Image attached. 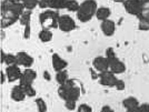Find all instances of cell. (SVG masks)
<instances>
[{
	"instance_id": "6da1fadb",
	"label": "cell",
	"mask_w": 149,
	"mask_h": 112,
	"mask_svg": "<svg viewBox=\"0 0 149 112\" xmlns=\"http://www.w3.org/2000/svg\"><path fill=\"white\" fill-rule=\"evenodd\" d=\"M24 3L17 0H2L1 2V28L5 29L19 21L25 11Z\"/></svg>"
},
{
	"instance_id": "7a4b0ae2",
	"label": "cell",
	"mask_w": 149,
	"mask_h": 112,
	"mask_svg": "<svg viewBox=\"0 0 149 112\" xmlns=\"http://www.w3.org/2000/svg\"><path fill=\"white\" fill-rule=\"evenodd\" d=\"M80 94H81L80 86L74 80H71V79H69L66 83L59 86V88H58V95L63 101H67V100L77 101V100L80 98Z\"/></svg>"
},
{
	"instance_id": "3957f363",
	"label": "cell",
	"mask_w": 149,
	"mask_h": 112,
	"mask_svg": "<svg viewBox=\"0 0 149 112\" xmlns=\"http://www.w3.org/2000/svg\"><path fill=\"white\" fill-rule=\"evenodd\" d=\"M97 10L98 6L96 0H85L80 3V8L77 11V18L81 22H88L96 16Z\"/></svg>"
},
{
	"instance_id": "277c9868",
	"label": "cell",
	"mask_w": 149,
	"mask_h": 112,
	"mask_svg": "<svg viewBox=\"0 0 149 112\" xmlns=\"http://www.w3.org/2000/svg\"><path fill=\"white\" fill-rule=\"evenodd\" d=\"M60 15L57 10L54 9H47L44 10L39 16V21L42 29H58Z\"/></svg>"
},
{
	"instance_id": "5b68a950",
	"label": "cell",
	"mask_w": 149,
	"mask_h": 112,
	"mask_svg": "<svg viewBox=\"0 0 149 112\" xmlns=\"http://www.w3.org/2000/svg\"><path fill=\"white\" fill-rule=\"evenodd\" d=\"M139 20L138 28L141 31L149 30V0H141V8L140 12L137 16Z\"/></svg>"
},
{
	"instance_id": "8992f818",
	"label": "cell",
	"mask_w": 149,
	"mask_h": 112,
	"mask_svg": "<svg viewBox=\"0 0 149 112\" xmlns=\"http://www.w3.org/2000/svg\"><path fill=\"white\" fill-rule=\"evenodd\" d=\"M76 28V22L74 20L68 15H62L59 18V24H58V29L62 32H70L74 30Z\"/></svg>"
},
{
	"instance_id": "52a82bcc",
	"label": "cell",
	"mask_w": 149,
	"mask_h": 112,
	"mask_svg": "<svg viewBox=\"0 0 149 112\" xmlns=\"http://www.w3.org/2000/svg\"><path fill=\"white\" fill-rule=\"evenodd\" d=\"M99 83L104 87H108V88H113L116 82L118 80V78L116 77L115 73H112L110 70L106 71V72H102V73H99Z\"/></svg>"
},
{
	"instance_id": "ba28073f",
	"label": "cell",
	"mask_w": 149,
	"mask_h": 112,
	"mask_svg": "<svg viewBox=\"0 0 149 112\" xmlns=\"http://www.w3.org/2000/svg\"><path fill=\"white\" fill-rule=\"evenodd\" d=\"M124 8L131 16H138L141 8V0H126L124 2Z\"/></svg>"
},
{
	"instance_id": "9c48e42d",
	"label": "cell",
	"mask_w": 149,
	"mask_h": 112,
	"mask_svg": "<svg viewBox=\"0 0 149 112\" xmlns=\"http://www.w3.org/2000/svg\"><path fill=\"white\" fill-rule=\"evenodd\" d=\"M93 68L98 72V73H102L109 70V61L106 57H96L93 61Z\"/></svg>"
},
{
	"instance_id": "30bf717a",
	"label": "cell",
	"mask_w": 149,
	"mask_h": 112,
	"mask_svg": "<svg viewBox=\"0 0 149 112\" xmlns=\"http://www.w3.org/2000/svg\"><path fill=\"white\" fill-rule=\"evenodd\" d=\"M6 75L7 80L9 82H15L17 80H20V77L22 75V71L20 70L18 64H13V66H7L6 68Z\"/></svg>"
},
{
	"instance_id": "8fae6325",
	"label": "cell",
	"mask_w": 149,
	"mask_h": 112,
	"mask_svg": "<svg viewBox=\"0 0 149 112\" xmlns=\"http://www.w3.org/2000/svg\"><path fill=\"white\" fill-rule=\"evenodd\" d=\"M37 78V73L35 70H32L30 68H26L22 71V75L20 77L19 83L21 86H27V84H32V82L36 80Z\"/></svg>"
},
{
	"instance_id": "7c38bea8",
	"label": "cell",
	"mask_w": 149,
	"mask_h": 112,
	"mask_svg": "<svg viewBox=\"0 0 149 112\" xmlns=\"http://www.w3.org/2000/svg\"><path fill=\"white\" fill-rule=\"evenodd\" d=\"M16 56H17V63H18V66H22L25 68H30L31 66H32L33 58L29 53H27L25 51H20L18 53H16Z\"/></svg>"
},
{
	"instance_id": "4fadbf2b",
	"label": "cell",
	"mask_w": 149,
	"mask_h": 112,
	"mask_svg": "<svg viewBox=\"0 0 149 112\" xmlns=\"http://www.w3.org/2000/svg\"><path fill=\"white\" fill-rule=\"evenodd\" d=\"M109 70L115 75H120L126 71V64L117 57L109 61Z\"/></svg>"
},
{
	"instance_id": "5bb4252c",
	"label": "cell",
	"mask_w": 149,
	"mask_h": 112,
	"mask_svg": "<svg viewBox=\"0 0 149 112\" xmlns=\"http://www.w3.org/2000/svg\"><path fill=\"white\" fill-rule=\"evenodd\" d=\"M51 63H52V68H54V70H55L56 72L66 70L67 66H68V62H67L65 59H62L58 53H54V55H52Z\"/></svg>"
},
{
	"instance_id": "9a60e30c",
	"label": "cell",
	"mask_w": 149,
	"mask_h": 112,
	"mask_svg": "<svg viewBox=\"0 0 149 112\" xmlns=\"http://www.w3.org/2000/svg\"><path fill=\"white\" fill-rule=\"evenodd\" d=\"M10 97L13 101L16 102H21L24 101L25 98L27 97V94L25 92V89H24V86H21L20 83L15 86V87L11 89V93H10Z\"/></svg>"
},
{
	"instance_id": "2e32d148",
	"label": "cell",
	"mask_w": 149,
	"mask_h": 112,
	"mask_svg": "<svg viewBox=\"0 0 149 112\" xmlns=\"http://www.w3.org/2000/svg\"><path fill=\"white\" fill-rule=\"evenodd\" d=\"M100 28H101V31L106 37H111L116 31V24H115L113 20L108 19V20H105V21L101 22Z\"/></svg>"
},
{
	"instance_id": "e0dca14e",
	"label": "cell",
	"mask_w": 149,
	"mask_h": 112,
	"mask_svg": "<svg viewBox=\"0 0 149 112\" xmlns=\"http://www.w3.org/2000/svg\"><path fill=\"white\" fill-rule=\"evenodd\" d=\"M111 15V11L109 8L107 7H100L98 8L97 12H96V18L98 19L99 21H105V20H108L109 17Z\"/></svg>"
},
{
	"instance_id": "ac0fdd59",
	"label": "cell",
	"mask_w": 149,
	"mask_h": 112,
	"mask_svg": "<svg viewBox=\"0 0 149 112\" xmlns=\"http://www.w3.org/2000/svg\"><path fill=\"white\" fill-rule=\"evenodd\" d=\"M140 104L139 101L137 98L135 97H128L126 99L123 100V106H124L126 110H129V109H132V108H136Z\"/></svg>"
},
{
	"instance_id": "d6986e66",
	"label": "cell",
	"mask_w": 149,
	"mask_h": 112,
	"mask_svg": "<svg viewBox=\"0 0 149 112\" xmlns=\"http://www.w3.org/2000/svg\"><path fill=\"white\" fill-rule=\"evenodd\" d=\"M67 2H68V0H49L50 9H54L57 11L61 10V9H66Z\"/></svg>"
},
{
	"instance_id": "ffe728a7",
	"label": "cell",
	"mask_w": 149,
	"mask_h": 112,
	"mask_svg": "<svg viewBox=\"0 0 149 112\" xmlns=\"http://www.w3.org/2000/svg\"><path fill=\"white\" fill-rule=\"evenodd\" d=\"M39 40L41 41V42H44V44H47V42H50L51 40H52V37H54V35H52V32L50 31L49 29H42L41 31L39 32Z\"/></svg>"
},
{
	"instance_id": "44dd1931",
	"label": "cell",
	"mask_w": 149,
	"mask_h": 112,
	"mask_svg": "<svg viewBox=\"0 0 149 112\" xmlns=\"http://www.w3.org/2000/svg\"><path fill=\"white\" fill-rule=\"evenodd\" d=\"M68 80H69V75H68V71H67V70H62V71L57 72L56 81L59 83V86H61V84H63V83H66Z\"/></svg>"
},
{
	"instance_id": "7402d4cb",
	"label": "cell",
	"mask_w": 149,
	"mask_h": 112,
	"mask_svg": "<svg viewBox=\"0 0 149 112\" xmlns=\"http://www.w3.org/2000/svg\"><path fill=\"white\" fill-rule=\"evenodd\" d=\"M30 20H31V11L30 10H25L24 13L21 15V17L19 19V24L21 26H26L30 25Z\"/></svg>"
},
{
	"instance_id": "603a6c76",
	"label": "cell",
	"mask_w": 149,
	"mask_h": 112,
	"mask_svg": "<svg viewBox=\"0 0 149 112\" xmlns=\"http://www.w3.org/2000/svg\"><path fill=\"white\" fill-rule=\"evenodd\" d=\"M79 8H80V3H79L77 0H68L67 7H66V9H67L68 11L77 13V11L79 10Z\"/></svg>"
},
{
	"instance_id": "cb8c5ba5",
	"label": "cell",
	"mask_w": 149,
	"mask_h": 112,
	"mask_svg": "<svg viewBox=\"0 0 149 112\" xmlns=\"http://www.w3.org/2000/svg\"><path fill=\"white\" fill-rule=\"evenodd\" d=\"M36 106H37V109L39 112H47L48 110V106H47V103L42 98H37L36 99Z\"/></svg>"
},
{
	"instance_id": "d4e9b609",
	"label": "cell",
	"mask_w": 149,
	"mask_h": 112,
	"mask_svg": "<svg viewBox=\"0 0 149 112\" xmlns=\"http://www.w3.org/2000/svg\"><path fill=\"white\" fill-rule=\"evenodd\" d=\"M24 7H25L26 10H33L39 3V0H24L22 1Z\"/></svg>"
},
{
	"instance_id": "484cf974",
	"label": "cell",
	"mask_w": 149,
	"mask_h": 112,
	"mask_svg": "<svg viewBox=\"0 0 149 112\" xmlns=\"http://www.w3.org/2000/svg\"><path fill=\"white\" fill-rule=\"evenodd\" d=\"M5 64L7 66H13V64H18L17 63V56L13 53H7L5 58Z\"/></svg>"
},
{
	"instance_id": "4316f807",
	"label": "cell",
	"mask_w": 149,
	"mask_h": 112,
	"mask_svg": "<svg viewBox=\"0 0 149 112\" xmlns=\"http://www.w3.org/2000/svg\"><path fill=\"white\" fill-rule=\"evenodd\" d=\"M126 112H149V104L148 103H143L139 104L136 108H132L129 110H126Z\"/></svg>"
},
{
	"instance_id": "83f0119b",
	"label": "cell",
	"mask_w": 149,
	"mask_h": 112,
	"mask_svg": "<svg viewBox=\"0 0 149 112\" xmlns=\"http://www.w3.org/2000/svg\"><path fill=\"white\" fill-rule=\"evenodd\" d=\"M24 89H25V92L27 94V97H30V98H33L36 97L37 94V91L36 89L32 87V84H27V86H24Z\"/></svg>"
},
{
	"instance_id": "f1b7e54d",
	"label": "cell",
	"mask_w": 149,
	"mask_h": 112,
	"mask_svg": "<svg viewBox=\"0 0 149 112\" xmlns=\"http://www.w3.org/2000/svg\"><path fill=\"white\" fill-rule=\"evenodd\" d=\"M105 57L108 59V61H110V60H112V59H115L116 58V52H115V50H113V48H111V47H109V48H107L106 49V55Z\"/></svg>"
},
{
	"instance_id": "f546056e",
	"label": "cell",
	"mask_w": 149,
	"mask_h": 112,
	"mask_svg": "<svg viewBox=\"0 0 149 112\" xmlns=\"http://www.w3.org/2000/svg\"><path fill=\"white\" fill-rule=\"evenodd\" d=\"M77 101H74V100H67V101H65V106H66V109L69 110V111H72V110H76V108H77V103H76Z\"/></svg>"
},
{
	"instance_id": "4dcf8cb0",
	"label": "cell",
	"mask_w": 149,
	"mask_h": 112,
	"mask_svg": "<svg viewBox=\"0 0 149 112\" xmlns=\"http://www.w3.org/2000/svg\"><path fill=\"white\" fill-rule=\"evenodd\" d=\"M77 112H93V109H91L90 106L82 103V104H80L77 108Z\"/></svg>"
},
{
	"instance_id": "1f68e13d",
	"label": "cell",
	"mask_w": 149,
	"mask_h": 112,
	"mask_svg": "<svg viewBox=\"0 0 149 112\" xmlns=\"http://www.w3.org/2000/svg\"><path fill=\"white\" fill-rule=\"evenodd\" d=\"M113 88H115V89H117L118 91H123V90H125V89H126V83H125L124 80H121V79H118Z\"/></svg>"
},
{
	"instance_id": "d6a6232c",
	"label": "cell",
	"mask_w": 149,
	"mask_h": 112,
	"mask_svg": "<svg viewBox=\"0 0 149 112\" xmlns=\"http://www.w3.org/2000/svg\"><path fill=\"white\" fill-rule=\"evenodd\" d=\"M38 7H39L40 9H44V10L50 9L49 0H39V3H38Z\"/></svg>"
},
{
	"instance_id": "836d02e7",
	"label": "cell",
	"mask_w": 149,
	"mask_h": 112,
	"mask_svg": "<svg viewBox=\"0 0 149 112\" xmlns=\"http://www.w3.org/2000/svg\"><path fill=\"white\" fill-rule=\"evenodd\" d=\"M24 38H25V39H29V38H30V25H28V26H26L25 27Z\"/></svg>"
},
{
	"instance_id": "e575fe53",
	"label": "cell",
	"mask_w": 149,
	"mask_h": 112,
	"mask_svg": "<svg viewBox=\"0 0 149 112\" xmlns=\"http://www.w3.org/2000/svg\"><path fill=\"white\" fill-rule=\"evenodd\" d=\"M100 112H115V110L112 109L111 106H104L102 108H101V111Z\"/></svg>"
},
{
	"instance_id": "d590c367",
	"label": "cell",
	"mask_w": 149,
	"mask_h": 112,
	"mask_svg": "<svg viewBox=\"0 0 149 112\" xmlns=\"http://www.w3.org/2000/svg\"><path fill=\"white\" fill-rule=\"evenodd\" d=\"M89 71H90V73H91V77H93V79H98L99 78V75H97L98 72L95 70L93 68L91 69H89Z\"/></svg>"
},
{
	"instance_id": "8d00e7d4",
	"label": "cell",
	"mask_w": 149,
	"mask_h": 112,
	"mask_svg": "<svg viewBox=\"0 0 149 112\" xmlns=\"http://www.w3.org/2000/svg\"><path fill=\"white\" fill-rule=\"evenodd\" d=\"M6 79H7V75H6V72H0V83L1 84H3L5 83V81H6Z\"/></svg>"
},
{
	"instance_id": "74e56055",
	"label": "cell",
	"mask_w": 149,
	"mask_h": 112,
	"mask_svg": "<svg viewBox=\"0 0 149 112\" xmlns=\"http://www.w3.org/2000/svg\"><path fill=\"white\" fill-rule=\"evenodd\" d=\"M6 52H5V51H3V50H1V53H0V62L1 63H5V58H6Z\"/></svg>"
},
{
	"instance_id": "f35d334b",
	"label": "cell",
	"mask_w": 149,
	"mask_h": 112,
	"mask_svg": "<svg viewBox=\"0 0 149 112\" xmlns=\"http://www.w3.org/2000/svg\"><path fill=\"white\" fill-rule=\"evenodd\" d=\"M44 79L47 81H50L51 80V75H50V73L48 72V71H45L44 72Z\"/></svg>"
},
{
	"instance_id": "ab89813d",
	"label": "cell",
	"mask_w": 149,
	"mask_h": 112,
	"mask_svg": "<svg viewBox=\"0 0 149 112\" xmlns=\"http://www.w3.org/2000/svg\"><path fill=\"white\" fill-rule=\"evenodd\" d=\"M112 1H115V2H120V3H124L126 0H112Z\"/></svg>"
},
{
	"instance_id": "60d3db41",
	"label": "cell",
	"mask_w": 149,
	"mask_h": 112,
	"mask_svg": "<svg viewBox=\"0 0 149 112\" xmlns=\"http://www.w3.org/2000/svg\"><path fill=\"white\" fill-rule=\"evenodd\" d=\"M17 1H20V2H22V1H24V0H17Z\"/></svg>"
}]
</instances>
